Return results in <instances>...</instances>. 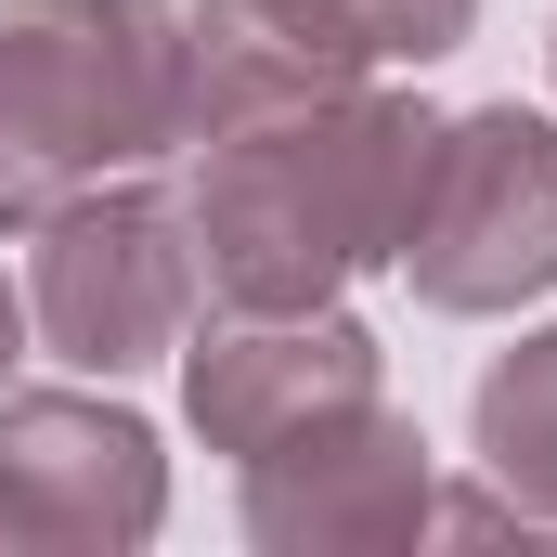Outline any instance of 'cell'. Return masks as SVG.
<instances>
[{"label": "cell", "instance_id": "1", "mask_svg": "<svg viewBox=\"0 0 557 557\" xmlns=\"http://www.w3.org/2000/svg\"><path fill=\"white\" fill-rule=\"evenodd\" d=\"M428 117L416 91H376V78H337V91H298L247 131H208L195 156V260H208V311H324L350 273H376L403 247V208H416L428 169Z\"/></svg>", "mask_w": 557, "mask_h": 557}, {"label": "cell", "instance_id": "2", "mask_svg": "<svg viewBox=\"0 0 557 557\" xmlns=\"http://www.w3.org/2000/svg\"><path fill=\"white\" fill-rule=\"evenodd\" d=\"M182 143V0H0V234Z\"/></svg>", "mask_w": 557, "mask_h": 557}, {"label": "cell", "instance_id": "3", "mask_svg": "<svg viewBox=\"0 0 557 557\" xmlns=\"http://www.w3.org/2000/svg\"><path fill=\"white\" fill-rule=\"evenodd\" d=\"M208 311V260H195V208L156 195V182H104L78 208L39 221V260H26V337L78 376H131L169 363Z\"/></svg>", "mask_w": 557, "mask_h": 557}, {"label": "cell", "instance_id": "4", "mask_svg": "<svg viewBox=\"0 0 557 557\" xmlns=\"http://www.w3.org/2000/svg\"><path fill=\"white\" fill-rule=\"evenodd\" d=\"M428 311H519L557 285V117L532 104H467L428 131L403 247Z\"/></svg>", "mask_w": 557, "mask_h": 557}, {"label": "cell", "instance_id": "5", "mask_svg": "<svg viewBox=\"0 0 557 557\" xmlns=\"http://www.w3.org/2000/svg\"><path fill=\"white\" fill-rule=\"evenodd\" d=\"M169 519V454L131 403L91 389H0V545L117 557Z\"/></svg>", "mask_w": 557, "mask_h": 557}, {"label": "cell", "instance_id": "6", "mask_svg": "<svg viewBox=\"0 0 557 557\" xmlns=\"http://www.w3.org/2000/svg\"><path fill=\"white\" fill-rule=\"evenodd\" d=\"M182 403H195V441L208 454H234V467H260L285 441H311V428L363 416L376 403V337L324 298V311H195V337H182Z\"/></svg>", "mask_w": 557, "mask_h": 557}, {"label": "cell", "instance_id": "7", "mask_svg": "<svg viewBox=\"0 0 557 557\" xmlns=\"http://www.w3.org/2000/svg\"><path fill=\"white\" fill-rule=\"evenodd\" d=\"M416 532H428V441L389 403L247 467V545L273 557H363V545H416Z\"/></svg>", "mask_w": 557, "mask_h": 557}, {"label": "cell", "instance_id": "8", "mask_svg": "<svg viewBox=\"0 0 557 557\" xmlns=\"http://www.w3.org/2000/svg\"><path fill=\"white\" fill-rule=\"evenodd\" d=\"M273 39H298L324 78H389V65H441L480 0H247Z\"/></svg>", "mask_w": 557, "mask_h": 557}, {"label": "cell", "instance_id": "9", "mask_svg": "<svg viewBox=\"0 0 557 557\" xmlns=\"http://www.w3.org/2000/svg\"><path fill=\"white\" fill-rule=\"evenodd\" d=\"M467 428H480V480H493L519 519H545V532H557V324H545V337H519V350L480 376Z\"/></svg>", "mask_w": 557, "mask_h": 557}, {"label": "cell", "instance_id": "10", "mask_svg": "<svg viewBox=\"0 0 557 557\" xmlns=\"http://www.w3.org/2000/svg\"><path fill=\"white\" fill-rule=\"evenodd\" d=\"M13 363H26V285L0 273V376H13Z\"/></svg>", "mask_w": 557, "mask_h": 557}]
</instances>
